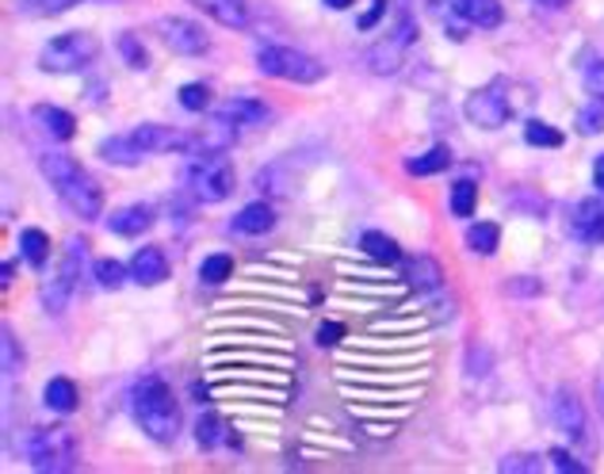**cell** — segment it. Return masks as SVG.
I'll use <instances>...</instances> for the list:
<instances>
[{
  "instance_id": "cell-21",
  "label": "cell",
  "mask_w": 604,
  "mask_h": 474,
  "mask_svg": "<svg viewBox=\"0 0 604 474\" xmlns=\"http://www.w3.org/2000/svg\"><path fill=\"white\" fill-rule=\"evenodd\" d=\"M150 226H153V207H142V203L115 210V215L108 218V230H115L119 237H134V234L150 230Z\"/></svg>"
},
{
  "instance_id": "cell-17",
  "label": "cell",
  "mask_w": 604,
  "mask_h": 474,
  "mask_svg": "<svg viewBox=\"0 0 604 474\" xmlns=\"http://www.w3.org/2000/svg\"><path fill=\"white\" fill-rule=\"evenodd\" d=\"M455 16L467 28L493 31L505 20V8H501V0H455Z\"/></svg>"
},
{
  "instance_id": "cell-26",
  "label": "cell",
  "mask_w": 604,
  "mask_h": 474,
  "mask_svg": "<svg viewBox=\"0 0 604 474\" xmlns=\"http://www.w3.org/2000/svg\"><path fill=\"white\" fill-rule=\"evenodd\" d=\"M20 253L31 268H42L50 260V237L42 230H23L20 234Z\"/></svg>"
},
{
  "instance_id": "cell-34",
  "label": "cell",
  "mask_w": 604,
  "mask_h": 474,
  "mask_svg": "<svg viewBox=\"0 0 604 474\" xmlns=\"http://www.w3.org/2000/svg\"><path fill=\"white\" fill-rule=\"evenodd\" d=\"M0 344H4V387L12 391V379H16V371L23 368V352H20V344H16V337H12V329H0Z\"/></svg>"
},
{
  "instance_id": "cell-31",
  "label": "cell",
  "mask_w": 604,
  "mask_h": 474,
  "mask_svg": "<svg viewBox=\"0 0 604 474\" xmlns=\"http://www.w3.org/2000/svg\"><path fill=\"white\" fill-rule=\"evenodd\" d=\"M229 276H234V257H226V253H211V257L203 260V268H199L203 284H226Z\"/></svg>"
},
{
  "instance_id": "cell-13",
  "label": "cell",
  "mask_w": 604,
  "mask_h": 474,
  "mask_svg": "<svg viewBox=\"0 0 604 474\" xmlns=\"http://www.w3.org/2000/svg\"><path fill=\"white\" fill-rule=\"evenodd\" d=\"M551 413H555V429L563 433L570 444H582L585 440V405L582 398H577L570 387L555 394V402H551Z\"/></svg>"
},
{
  "instance_id": "cell-7",
  "label": "cell",
  "mask_w": 604,
  "mask_h": 474,
  "mask_svg": "<svg viewBox=\"0 0 604 474\" xmlns=\"http://www.w3.org/2000/svg\"><path fill=\"white\" fill-rule=\"evenodd\" d=\"M100 54V42L89 31H65V35L50 39L39 54V70L47 73H81Z\"/></svg>"
},
{
  "instance_id": "cell-1",
  "label": "cell",
  "mask_w": 604,
  "mask_h": 474,
  "mask_svg": "<svg viewBox=\"0 0 604 474\" xmlns=\"http://www.w3.org/2000/svg\"><path fill=\"white\" fill-rule=\"evenodd\" d=\"M42 176L50 181V188L58 192V199L73 210L76 218L92 223L104 210V188L96 184V176L84 173L70 154H42Z\"/></svg>"
},
{
  "instance_id": "cell-24",
  "label": "cell",
  "mask_w": 604,
  "mask_h": 474,
  "mask_svg": "<svg viewBox=\"0 0 604 474\" xmlns=\"http://www.w3.org/2000/svg\"><path fill=\"white\" fill-rule=\"evenodd\" d=\"M448 165H452V150H448V146H432L429 154L406 161V173H410V176H437L440 168H448Z\"/></svg>"
},
{
  "instance_id": "cell-10",
  "label": "cell",
  "mask_w": 604,
  "mask_h": 474,
  "mask_svg": "<svg viewBox=\"0 0 604 474\" xmlns=\"http://www.w3.org/2000/svg\"><path fill=\"white\" fill-rule=\"evenodd\" d=\"M234 184H237V173H234V165H229L223 154H203L192 165V192H195V199L223 203V199H229Z\"/></svg>"
},
{
  "instance_id": "cell-43",
  "label": "cell",
  "mask_w": 604,
  "mask_h": 474,
  "mask_svg": "<svg viewBox=\"0 0 604 474\" xmlns=\"http://www.w3.org/2000/svg\"><path fill=\"white\" fill-rule=\"evenodd\" d=\"M424 4H429V12L440 16V20H448V16L455 12V0H424Z\"/></svg>"
},
{
  "instance_id": "cell-8",
  "label": "cell",
  "mask_w": 604,
  "mask_h": 474,
  "mask_svg": "<svg viewBox=\"0 0 604 474\" xmlns=\"http://www.w3.org/2000/svg\"><path fill=\"white\" fill-rule=\"evenodd\" d=\"M84 257H89L84 237H70V241H65V253H62V268H58V276L50 279L47 287H42V307H47L50 315H62V310L70 307L76 284H81Z\"/></svg>"
},
{
  "instance_id": "cell-3",
  "label": "cell",
  "mask_w": 604,
  "mask_h": 474,
  "mask_svg": "<svg viewBox=\"0 0 604 474\" xmlns=\"http://www.w3.org/2000/svg\"><path fill=\"white\" fill-rule=\"evenodd\" d=\"M406 279H410L417 302L429 310L437 321H452L455 318V299H452V287H448L444 272H440L437 257L429 253H417V257L406 260Z\"/></svg>"
},
{
  "instance_id": "cell-15",
  "label": "cell",
  "mask_w": 604,
  "mask_h": 474,
  "mask_svg": "<svg viewBox=\"0 0 604 474\" xmlns=\"http://www.w3.org/2000/svg\"><path fill=\"white\" fill-rule=\"evenodd\" d=\"M570 234L585 245L604 241V199H582L570 210Z\"/></svg>"
},
{
  "instance_id": "cell-16",
  "label": "cell",
  "mask_w": 604,
  "mask_h": 474,
  "mask_svg": "<svg viewBox=\"0 0 604 474\" xmlns=\"http://www.w3.org/2000/svg\"><path fill=\"white\" fill-rule=\"evenodd\" d=\"M168 272H173V265H168L165 249H157V245H146V249H139L131 257V279L142 287H157L165 284Z\"/></svg>"
},
{
  "instance_id": "cell-28",
  "label": "cell",
  "mask_w": 604,
  "mask_h": 474,
  "mask_svg": "<svg viewBox=\"0 0 604 474\" xmlns=\"http://www.w3.org/2000/svg\"><path fill=\"white\" fill-rule=\"evenodd\" d=\"M563 138H566V134L559 131V126L540 123V118H532V123L524 126V142H529V146H540V150H559V146H563Z\"/></svg>"
},
{
  "instance_id": "cell-37",
  "label": "cell",
  "mask_w": 604,
  "mask_h": 474,
  "mask_svg": "<svg viewBox=\"0 0 604 474\" xmlns=\"http://www.w3.org/2000/svg\"><path fill=\"white\" fill-rule=\"evenodd\" d=\"M577 131H582V134H601L604 131V100H593L590 107L577 112Z\"/></svg>"
},
{
  "instance_id": "cell-19",
  "label": "cell",
  "mask_w": 604,
  "mask_h": 474,
  "mask_svg": "<svg viewBox=\"0 0 604 474\" xmlns=\"http://www.w3.org/2000/svg\"><path fill=\"white\" fill-rule=\"evenodd\" d=\"M96 154H100V161H112V165H119V168H131V165H139V161L146 157L131 134H115V138H104Z\"/></svg>"
},
{
  "instance_id": "cell-18",
  "label": "cell",
  "mask_w": 604,
  "mask_h": 474,
  "mask_svg": "<svg viewBox=\"0 0 604 474\" xmlns=\"http://www.w3.org/2000/svg\"><path fill=\"white\" fill-rule=\"evenodd\" d=\"M272 226H276V210H272L268 203H249V207H242L234 218H229V230L242 237H260V234H268Z\"/></svg>"
},
{
  "instance_id": "cell-36",
  "label": "cell",
  "mask_w": 604,
  "mask_h": 474,
  "mask_svg": "<svg viewBox=\"0 0 604 474\" xmlns=\"http://www.w3.org/2000/svg\"><path fill=\"white\" fill-rule=\"evenodd\" d=\"M73 4H81V0H20V12H28V16H58V12H70Z\"/></svg>"
},
{
  "instance_id": "cell-32",
  "label": "cell",
  "mask_w": 604,
  "mask_h": 474,
  "mask_svg": "<svg viewBox=\"0 0 604 474\" xmlns=\"http://www.w3.org/2000/svg\"><path fill=\"white\" fill-rule=\"evenodd\" d=\"M474 207H479V184H474V181H455V188H452V215L467 218V215H474Z\"/></svg>"
},
{
  "instance_id": "cell-12",
  "label": "cell",
  "mask_w": 604,
  "mask_h": 474,
  "mask_svg": "<svg viewBox=\"0 0 604 474\" xmlns=\"http://www.w3.org/2000/svg\"><path fill=\"white\" fill-rule=\"evenodd\" d=\"M131 138L142 146V154H184L195 150V134H184L176 126H161V123H142L131 131Z\"/></svg>"
},
{
  "instance_id": "cell-27",
  "label": "cell",
  "mask_w": 604,
  "mask_h": 474,
  "mask_svg": "<svg viewBox=\"0 0 604 474\" xmlns=\"http://www.w3.org/2000/svg\"><path fill=\"white\" fill-rule=\"evenodd\" d=\"M195 440H199L203 452H215V447L226 440V425L215 418V413H199V421H195Z\"/></svg>"
},
{
  "instance_id": "cell-22",
  "label": "cell",
  "mask_w": 604,
  "mask_h": 474,
  "mask_svg": "<svg viewBox=\"0 0 604 474\" xmlns=\"http://www.w3.org/2000/svg\"><path fill=\"white\" fill-rule=\"evenodd\" d=\"M42 402H47L54 413H73V410H76V402H81V394H76V383H73V379L54 375V379L47 383V391H42Z\"/></svg>"
},
{
  "instance_id": "cell-14",
  "label": "cell",
  "mask_w": 604,
  "mask_h": 474,
  "mask_svg": "<svg viewBox=\"0 0 604 474\" xmlns=\"http://www.w3.org/2000/svg\"><path fill=\"white\" fill-rule=\"evenodd\" d=\"M215 118L226 126L229 134H237L242 126H257L268 118V104L253 96H229L223 107H215Z\"/></svg>"
},
{
  "instance_id": "cell-35",
  "label": "cell",
  "mask_w": 604,
  "mask_h": 474,
  "mask_svg": "<svg viewBox=\"0 0 604 474\" xmlns=\"http://www.w3.org/2000/svg\"><path fill=\"white\" fill-rule=\"evenodd\" d=\"M540 471H543L540 455L516 452V455H505V460H501V474H540Z\"/></svg>"
},
{
  "instance_id": "cell-40",
  "label": "cell",
  "mask_w": 604,
  "mask_h": 474,
  "mask_svg": "<svg viewBox=\"0 0 604 474\" xmlns=\"http://www.w3.org/2000/svg\"><path fill=\"white\" fill-rule=\"evenodd\" d=\"M540 291H543V284H540V279H532V276L505 279V295H516V299H532V295H540Z\"/></svg>"
},
{
  "instance_id": "cell-44",
  "label": "cell",
  "mask_w": 604,
  "mask_h": 474,
  "mask_svg": "<svg viewBox=\"0 0 604 474\" xmlns=\"http://www.w3.org/2000/svg\"><path fill=\"white\" fill-rule=\"evenodd\" d=\"M593 184H597V188L604 192V154L593 161Z\"/></svg>"
},
{
  "instance_id": "cell-9",
  "label": "cell",
  "mask_w": 604,
  "mask_h": 474,
  "mask_svg": "<svg viewBox=\"0 0 604 474\" xmlns=\"http://www.w3.org/2000/svg\"><path fill=\"white\" fill-rule=\"evenodd\" d=\"M467 123L482 126V131H498L513 118V104H509V81L505 78H493L490 84L474 89L463 104Z\"/></svg>"
},
{
  "instance_id": "cell-4",
  "label": "cell",
  "mask_w": 604,
  "mask_h": 474,
  "mask_svg": "<svg viewBox=\"0 0 604 474\" xmlns=\"http://www.w3.org/2000/svg\"><path fill=\"white\" fill-rule=\"evenodd\" d=\"M257 70L265 78H276V81H291V84H318L326 78V65L318 58L303 54L295 47H284V42H260L257 54H253Z\"/></svg>"
},
{
  "instance_id": "cell-5",
  "label": "cell",
  "mask_w": 604,
  "mask_h": 474,
  "mask_svg": "<svg viewBox=\"0 0 604 474\" xmlns=\"http://www.w3.org/2000/svg\"><path fill=\"white\" fill-rule=\"evenodd\" d=\"M410 47H417V20H413L410 0H398L395 31H390V35H382L376 47L368 50V70L376 73V78H390V73L402 70Z\"/></svg>"
},
{
  "instance_id": "cell-6",
  "label": "cell",
  "mask_w": 604,
  "mask_h": 474,
  "mask_svg": "<svg viewBox=\"0 0 604 474\" xmlns=\"http://www.w3.org/2000/svg\"><path fill=\"white\" fill-rule=\"evenodd\" d=\"M28 463L39 474H70L76 467V436L65 425L35 429L28 436Z\"/></svg>"
},
{
  "instance_id": "cell-30",
  "label": "cell",
  "mask_w": 604,
  "mask_h": 474,
  "mask_svg": "<svg viewBox=\"0 0 604 474\" xmlns=\"http://www.w3.org/2000/svg\"><path fill=\"white\" fill-rule=\"evenodd\" d=\"M126 276H131V268H123V260H115V257L96 260V284L108 287V291H119V287L126 284Z\"/></svg>"
},
{
  "instance_id": "cell-38",
  "label": "cell",
  "mask_w": 604,
  "mask_h": 474,
  "mask_svg": "<svg viewBox=\"0 0 604 474\" xmlns=\"http://www.w3.org/2000/svg\"><path fill=\"white\" fill-rule=\"evenodd\" d=\"M207 104H211L207 84H184L181 89V107H188V112H203Z\"/></svg>"
},
{
  "instance_id": "cell-41",
  "label": "cell",
  "mask_w": 604,
  "mask_h": 474,
  "mask_svg": "<svg viewBox=\"0 0 604 474\" xmlns=\"http://www.w3.org/2000/svg\"><path fill=\"white\" fill-rule=\"evenodd\" d=\"M585 89H590L593 100H604V58L585 70Z\"/></svg>"
},
{
  "instance_id": "cell-39",
  "label": "cell",
  "mask_w": 604,
  "mask_h": 474,
  "mask_svg": "<svg viewBox=\"0 0 604 474\" xmlns=\"http://www.w3.org/2000/svg\"><path fill=\"white\" fill-rule=\"evenodd\" d=\"M547 460H551V467L563 471V474H590V467H585V463L577 460V455H570L566 447H555V452H551Z\"/></svg>"
},
{
  "instance_id": "cell-42",
  "label": "cell",
  "mask_w": 604,
  "mask_h": 474,
  "mask_svg": "<svg viewBox=\"0 0 604 474\" xmlns=\"http://www.w3.org/2000/svg\"><path fill=\"white\" fill-rule=\"evenodd\" d=\"M387 8H390V0H371V8L360 16V28H364V31L376 28V23L382 20V12H387Z\"/></svg>"
},
{
  "instance_id": "cell-23",
  "label": "cell",
  "mask_w": 604,
  "mask_h": 474,
  "mask_svg": "<svg viewBox=\"0 0 604 474\" xmlns=\"http://www.w3.org/2000/svg\"><path fill=\"white\" fill-rule=\"evenodd\" d=\"M360 249L368 253L371 260H382V265H398V260H402V249H398L395 237H387V234H379V230L364 234L360 237Z\"/></svg>"
},
{
  "instance_id": "cell-20",
  "label": "cell",
  "mask_w": 604,
  "mask_h": 474,
  "mask_svg": "<svg viewBox=\"0 0 604 474\" xmlns=\"http://www.w3.org/2000/svg\"><path fill=\"white\" fill-rule=\"evenodd\" d=\"M192 4H199L207 16H215L223 28H249V8H245V0H192Z\"/></svg>"
},
{
  "instance_id": "cell-45",
  "label": "cell",
  "mask_w": 604,
  "mask_h": 474,
  "mask_svg": "<svg viewBox=\"0 0 604 474\" xmlns=\"http://www.w3.org/2000/svg\"><path fill=\"white\" fill-rule=\"evenodd\" d=\"M326 4H329V8H348L352 0H326Z\"/></svg>"
},
{
  "instance_id": "cell-33",
  "label": "cell",
  "mask_w": 604,
  "mask_h": 474,
  "mask_svg": "<svg viewBox=\"0 0 604 474\" xmlns=\"http://www.w3.org/2000/svg\"><path fill=\"white\" fill-rule=\"evenodd\" d=\"M119 54H123V62L131 65V70H146L150 65L146 47H142V39L134 35V31H123V35H119Z\"/></svg>"
},
{
  "instance_id": "cell-46",
  "label": "cell",
  "mask_w": 604,
  "mask_h": 474,
  "mask_svg": "<svg viewBox=\"0 0 604 474\" xmlns=\"http://www.w3.org/2000/svg\"><path fill=\"white\" fill-rule=\"evenodd\" d=\"M540 4H551V8H563L566 0H540Z\"/></svg>"
},
{
  "instance_id": "cell-25",
  "label": "cell",
  "mask_w": 604,
  "mask_h": 474,
  "mask_svg": "<svg viewBox=\"0 0 604 474\" xmlns=\"http://www.w3.org/2000/svg\"><path fill=\"white\" fill-rule=\"evenodd\" d=\"M39 123L47 126L50 138H58V142H70V138H73V131H76L73 115H70V112H62V107H50V104H42V107H39Z\"/></svg>"
},
{
  "instance_id": "cell-2",
  "label": "cell",
  "mask_w": 604,
  "mask_h": 474,
  "mask_svg": "<svg viewBox=\"0 0 604 474\" xmlns=\"http://www.w3.org/2000/svg\"><path fill=\"white\" fill-rule=\"evenodd\" d=\"M131 410H134L139 429L153 440V444L168 447L176 436H181V410H176V398L168 391L165 379H157V375L139 379L131 391Z\"/></svg>"
},
{
  "instance_id": "cell-11",
  "label": "cell",
  "mask_w": 604,
  "mask_h": 474,
  "mask_svg": "<svg viewBox=\"0 0 604 474\" xmlns=\"http://www.w3.org/2000/svg\"><path fill=\"white\" fill-rule=\"evenodd\" d=\"M157 35L184 58H199L211 50V39L207 31L199 28L195 20H181V16H161L157 20Z\"/></svg>"
},
{
  "instance_id": "cell-29",
  "label": "cell",
  "mask_w": 604,
  "mask_h": 474,
  "mask_svg": "<svg viewBox=\"0 0 604 474\" xmlns=\"http://www.w3.org/2000/svg\"><path fill=\"white\" fill-rule=\"evenodd\" d=\"M498 241H501V230L493 223H474L471 230H467V245H471L474 253H482V257L498 253Z\"/></svg>"
}]
</instances>
